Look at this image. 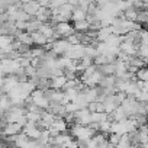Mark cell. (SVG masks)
<instances>
[{"label": "cell", "mask_w": 148, "mask_h": 148, "mask_svg": "<svg viewBox=\"0 0 148 148\" xmlns=\"http://www.w3.org/2000/svg\"><path fill=\"white\" fill-rule=\"evenodd\" d=\"M65 82H67V80H65L64 76L54 77V79H51V89H54V90H62Z\"/></svg>", "instance_id": "9c48e42d"}, {"label": "cell", "mask_w": 148, "mask_h": 148, "mask_svg": "<svg viewBox=\"0 0 148 148\" xmlns=\"http://www.w3.org/2000/svg\"><path fill=\"white\" fill-rule=\"evenodd\" d=\"M119 139H121V136H119L118 134H109V135H108V142H109L110 145H113V147L118 145Z\"/></svg>", "instance_id": "5bb4252c"}, {"label": "cell", "mask_w": 148, "mask_h": 148, "mask_svg": "<svg viewBox=\"0 0 148 148\" xmlns=\"http://www.w3.org/2000/svg\"><path fill=\"white\" fill-rule=\"evenodd\" d=\"M31 38H32V42H34V45H38V47H44L45 44H48V39L41 34V32H32L31 34Z\"/></svg>", "instance_id": "52a82bcc"}, {"label": "cell", "mask_w": 148, "mask_h": 148, "mask_svg": "<svg viewBox=\"0 0 148 148\" xmlns=\"http://www.w3.org/2000/svg\"><path fill=\"white\" fill-rule=\"evenodd\" d=\"M86 12L83 10V9H80V8H74V10H73V13H71V21L73 22H79V21H84L86 19Z\"/></svg>", "instance_id": "30bf717a"}, {"label": "cell", "mask_w": 148, "mask_h": 148, "mask_svg": "<svg viewBox=\"0 0 148 148\" xmlns=\"http://www.w3.org/2000/svg\"><path fill=\"white\" fill-rule=\"evenodd\" d=\"M135 80H138V82H147L148 80V70H147V67L139 68L135 73Z\"/></svg>", "instance_id": "7c38bea8"}, {"label": "cell", "mask_w": 148, "mask_h": 148, "mask_svg": "<svg viewBox=\"0 0 148 148\" xmlns=\"http://www.w3.org/2000/svg\"><path fill=\"white\" fill-rule=\"evenodd\" d=\"M49 132H48V129H44V131H41V135H39V138L36 139V142L38 144H41V145H45V144H48L49 142Z\"/></svg>", "instance_id": "4fadbf2b"}, {"label": "cell", "mask_w": 148, "mask_h": 148, "mask_svg": "<svg viewBox=\"0 0 148 148\" xmlns=\"http://www.w3.org/2000/svg\"><path fill=\"white\" fill-rule=\"evenodd\" d=\"M44 23H41L39 21H36L35 18H31L28 22H26V31L25 32H28V34H32V32H38L39 31V28L42 26Z\"/></svg>", "instance_id": "8992f818"}, {"label": "cell", "mask_w": 148, "mask_h": 148, "mask_svg": "<svg viewBox=\"0 0 148 148\" xmlns=\"http://www.w3.org/2000/svg\"><path fill=\"white\" fill-rule=\"evenodd\" d=\"M21 132H22V126L19 123H8L2 131V136H15Z\"/></svg>", "instance_id": "3957f363"}, {"label": "cell", "mask_w": 148, "mask_h": 148, "mask_svg": "<svg viewBox=\"0 0 148 148\" xmlns=\"http://www.w3.org/2000/svg\"><path fill=\"white\" fill-rule=\"evenodd\" d=\"M38 9H39L38 2H23V3H22V10H23L29 18H35Z\"/></svg>", "instance_id": "277c9868"}, {"label": "cell", "mask_w": 148, "mask_h": 148, "mask_svg": "<svg viewBox=\"0 0 148 148\" xmlns=\"http://www.w3.org/2000/svg\"><path fill=\"white\" fill-rule=\"evenodd\" d=\"M90 118H92V122L102 123V122H106L108 121V113H105V112H102V113L93 112V113H90Z\"/></svg>", "instance_id": "8fae6325"}, {"label": "cell", "mask_w": 148, "mask_h": 148, "mask_svg": "<svg viewBox=\"0 0 148 148\" xmlns=\"http://www.w3.org/2000/svg\"><path fill=\"white\" fill-rule=\"evenodd\" d=\"M2 86H3V77H0V89H2Z\"/></svg>", "instance_id": "9a60e30c"}, {"label": "cell", "mask_w": 148, "mask_h": 148, "mask_svg": "<svg viewBox=\"0 0 148 148\" xmlns=\"http://www.w3.org/2000/svg\"><path fill=\"white\" fill-rule=\"evenodd\" d=\"M70 48H71V45L67 42V39H62V38H61V39L52 42V51H54L57 55H64Z\"/></svg>", "instance_id": "7a4b0ae2"}, {"label": "cell", "mask_w": 148, "mask_h": 148, "mask_svg": "<svg viewBox=\"0 0 148 148\" xmlns=\"http://www.w3.org/2000/svg\"><path fill=\"white\" fill-rule=\"evenodd\" d=\"M49 128L55 129L58 134H64V132H67L68 125L64 122V119H62V118H55V119H54V122H52V125H51Z\"/></svg>", "instance_id": "5b68a950"}, {"label": "cell", "mask_w": 148, "mask_h": 148, "mask_svg": "<svg viewBox=\"0 0 148 148\" xmlns=\"http://www.w3.org/2000/svg\"><path fill=\"white\" fill-rule=\"evenodd\" d=\"M3 115H5V112H3V110H0V119L3 118Z\"/></svg>", "instance_id": "2e32d148"}, {"label": "cell", "mask_w": 148, "mask_h": 148, "mask_svg": "<svg viewBox=\"0 0 148 148\" xmlns=\"http://www.w3.org/2000/svg\"><path fill=\"white\" fill-rule=\"evenodd\" d=\"M54 31L60 35V38H62V39H65V38H68L70 35H74L76 32H74V28H73V25L70 23V22H65V23H57L55 26H54Z\"/></svg>", "instance_id": "6da1fadb"}, {"label": "cell", "mask_w": 148, "mask_h": 148, "mask_svg": "<svg viewBox=\"0 0 148 148\" xmlns=\"http://www.w3.org/2000/svg\"><path fill=\"white\" fill-rule=\"evenodd\" d=\"M12 108H13V103H12V100L9 99V96L2 93V96H0V110L8 112V110L12 109Z\"/></svg>", "instance_id": "ba28073f"}]
</instances>
